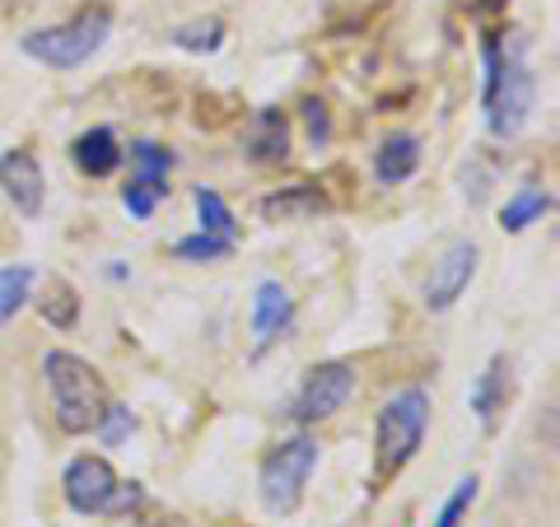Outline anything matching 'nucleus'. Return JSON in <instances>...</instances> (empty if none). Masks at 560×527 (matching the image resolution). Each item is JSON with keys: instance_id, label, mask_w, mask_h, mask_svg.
<instances>
[{"instance_id": "a878e982", "label": "nucleus", "mask_w": 560, "mask_h": 527, "mask_svg": "<svg viewBox=\"0 0 560 527\" xmlns=\"http://www.w3.org/2000/svg\"><path fill=\"white\" fill-rule=\"evenodd\" d=\"M304 127H308V140H313V145H327V140H331V117H327V108H323L318 98H308V103H304Z\"/></svg>"}, {"instance_id": "0eeeda50", "label": "nucleus", "mask_w": 560, "mask_h": 527, "mask_svg": "<svg viewBox=\"0 0 560 527\" xmlns=\"http://www.w3.org/2000/svg\"><path fill=\"white\" fill-rule=\"evenodd\" d=\"M117 485H121V477L113 471V462H108V458H94V453H84V458H75V462L66 467L61 495H66V504L75 508V514H84V518H94V514L108 518V504H113V495H117Z\"/></svg>"}, {"instance_id": "ddd939ff", "label": "nucleus", "mask_w": 560, "mask_h": 527, "mask_svg": "<svg viewBox=\"0 0 560 527\" xmlns=\"http://www.w3.org/2000/svg\"><path fill=\"white\" fill-rule=\"evenodd\" d=\"M323 210H331L327 191L318 183H294V187H280L271 191L267 201H261V215H267L271 224H290V220H313L323 215Z\"/></svg>"}, {"instance_id": "6ab92c4d", "label": "nucleus", "mask_w": 560, "mask_h": 527, "mask_svg": "<svg viewBox=\"0 0 560 527\" xmlns=\"http://www.w3.org/2000/svg\"><path fill=\"white\" fill-rule=\"evenodd\" d=\"M234 248L238 243L234 238H220V234H206V230H197V234H187V238H178L173 243V257L178 261H224V257H234Z\"/></svg>"}, {"instance_id": "2eb2a0df", "label": "nucleus", "mask_w": 560, "mask_h": 527, "mask_svg": "<svg viewBox=\"0 0 560 527\" xmlns=\"http://www.w3.org/2000/svg\"><path fill=\"white\" fill-rule=\"evenodd\" d=\"M416 168H420V140H416L411 131L388 136V140L378 145V154H374V178H378L383 187H397V183L416 178Z\"/></svg>"}, {"instance_id": "f3484780", "label": "nucleus", "mask_w": 560, "mask_h": 527, "mask_svg": "<svg viewBox=\"0 0 560 527\" xmlns=\"http://www.w3.org/2000/svg\"><path fill=\"white\" fill-rule=\"evenodd\" d=\"M33 280H38V271H33L28 261L0 267V327H10L14 318H20V308L33 298Z\"/></svg>"}, {"instance_id": "cd10ccee", "label": "nucleus", "mask_w": 560, "mask_h": 527, "mask_svg": "<svg viewBox=\"0 0 560 527\" xmlns=\"http://www.w3.org/2000/svg\"><path fill=\"white\" fill-rule=\"evenodd\" d=\"M510 0H477V10H504Z\"/></svg>"}, {"instance_id": "bb28decb", "label": "nucleus", "mask_w": 560, "mask_h": 527, "mask_svg": "<svg viewBox=\"0 0 560 527\" xmlns=\"http://www.w3.org/2000/svg\"><path fill=\"white\" fill-rule=\"evenodd\" d=\"M136 527H191L183 514H168V508H150V514H140Z\"/></svg>"}, {"instance_id": "393cba45", "label": "nucleus", "mask_w": 560, "mask_h": 527, "mask_svg": "<svg viewBox=\"0 0 560 527\" xmlns=\"http://www.w3.org/2000/svg\"><path fill=\"white\" fill-rule=\"evenodd\" d=\"M477 495H481V481H477V477H463L458 485H453V495L444 500V508H440V518H434V527H463V523H467V508L477 504Z\"/></svg>"}, {"instance_id": "a211bd4d", "label": "nucleus", "mask_w": 560, "mask_h": 527, "mask_svg": "<svg viewBox=\"0 0 560 527\" xmlns=\"http://www.w3.org/2000/svg\"><path fill=\"white\" fill-rule=\"evenodd\" d=\"M191 206H197V220H201L206 234H220V238L238 243V220H234L230 201H224L215 187H197V191H191Z\"/></svg>"}, {"instance_id": "9b49d317", "label": "nucleus", "mask_w": 560, "mask_h": 527, "mask_svg": "<svg viewBox=\"0 0 560 527\" xmlns=\"http://www.w3.org/2000/svg\"><path fill=\"white\" fill-rule=\"evenodd\" d=\"M510 397H514V360L510 355H490L486 368L477 374V383H471V393H467L471 411H477L486 434H495L500 411L510 407Z\"/></svg>"}, {"instance_id": "f03ea898", "label": "nucleus", "mask_w": 560, "mask_h": 527, "mask_svg": "<svg viewBox=\"0 0 560 527\" xmlns=\"http://www.w3.org/2000/svg\"><path fill=\"white\" fill-rule=\"evenodd\" d=\"M43 374L51 388V407H57V425L66 434H94L103 407H108V393H103V378L94 374V364L75 355V350H47Z\"/></svg>"}, {"instance_id": "f257e3e1", "label": "nucleus", "mask_w": 560, "mask_h": 527, "mask_svg": "<svg viewBox=\"0 0 560 527\" xmlns=\"http://www.w3.org/2000/svg\"><path fill=\"white\" fill-rule=\"evenodd\" d=\"M481 51H486V90H481L486 127H490V136L510 140L528 127L533 103H537V80H533L528 61H523V43L504 47L495 33V38H486Z\"/></svg>"}, {"instance_id": "4468645a", "label": "nucleus", "mask_w": 560, "mask_h": 527, "mask_svg": "<svg viewBox=\"0 0 560 527\" xmlns=\"http://www.w3.org/2000/svg\"><path fill=\"white\" fill-rule=\"evenodd\" d=\"M290 154V121L280 108H261L253 117V136H248V160L253 164H285Z\"/></svg>"}, {"instance_id": "39448f33", "label": "nucleus", "mask_w": 560, "mask_h": 527, "mask_svg": "<svg viewBox=\"0 0 560 527\" xmlns=\"http://www.w3.org/2000/svg\"><path fill=\"white\" fill-rule=\"evenodd\" d=\"M318 467V444L308 434H294L285 444H276L261 462V477H257V490H261V504L267 514L276 518H290L294 508L304 504V490H308V477Z\"/></svg>"}, {"instance_id": "412c9836", "label": "nucleus", "mask_w": 560, "mask_h": 527, "mask_svg": "<svg viewBox=\"0 0 560 527\" xmlns=\"http://www.w3.org/2000/svg\"><path fill=\"white\" fill-rule=\"evenodd\" d=\"M43 318L57 331H70L80 323V294H75L70 280H51V290L43 294Z\"/></svg>"}, {"instance_id": "4be33fe9", "label": "nucleus", "mask_w": 560, "mask_h": 527, "mask_svg": "<svg viewBox=\"0 0 560 527\" xmlns=\"http://www.w3.org/2000/svg\"><path fill=\"white\" fill-rule=\"evenodd\" d=\"M164 197H168V183H145V178H136V173H131V183L121 187V206H127L136 220H150Z\"/></svg>"}, {"instance_id": "9d476101", "label": "nucleus", "mask_w": 560, "mask_h": 527, "mask_svg": "<svg viewBox=\"0 0 560 527\" xmlns=\"http://www.w3.org/2000/svg\"><path fill=\"white\" fill-rule=\"evenodd\" d=\"M294 327V298L290 290L280 285V280H261V285L253 290V355H267V350L285 337V331Z\"/></svg>"}, {"instance_id": "7ed1b4c3", "label": "nucleus", "mask_w": 560, "mask_h": 527, "mask_svg": "<svg viewBox=\"0 0 560 527\" xmlns=\"http://www.w3.org/2000/svg\"><path fill=\"white\" fill-rule=\"evenodd\" d=\"M430 411H434V401L425 388H401L383 401L378 434H374V477L378 481H393L420 453L425 430H430Z\"/></svg>"}, {"instance_id": "5701e85b", "label": "nucleus", "mask_w": 560, "mask_h": 527, "mask_svg": "<svg viewBox=\"0 0 560 527\" xmlns=\"http://www.w3.org/2000/svg\"><path fill=\"white\" fill-rule=\"evenodd\" d=\"M94 434H98V444H103V448L127 444V438L136 434V415H131V407H121V401H108V407H103V420L94 425Z\"/></svg>"}, {"instance_id": "dca6fc26", "label": "nucleus", "mask_w": 560, "mask_h": 527, "mask_svg": "<svg viewBox=\"0 0 560 527\" xmlns=\"http://www.w3.org/2000/svg\"><path fill=\"white\" fill-rule=\"evenodd\" d=\"M551 206H556V197L541 183H528V187H518L510 201H504V210H500V230L504 234H528L533 224H541L551 215Z\"/></svg>"}, {"instance_id": "aec40b11", "label": "nucleus", "mask_w": 560, "mask_h": 527, "mask_svg": "<svg viewBox=\"0 0 560 527\" xmlns=\"http://www.w3.org/2000/svg\"><path fill=\"white\" fill-rule=\"evenodd\" d=\"M131 164H136V178L168 183V173H173V164H178V154H173L168 145H160V140H136V145H131Z\"/></svg>"}, {"instance_id": "f8f14e48", "label": "nucleus", "mask_w": 560, "mask_h": 527, "mask_svg": "<svg viewBox=\"0 0 560 527\" xmlns=\"http://www.w3.org/2000/svg\"><path fill=\"white\" fill-rule=\"evenodd\" d=\"M70 160H75V168L84 173V178H108V173L121 168L127 150H121V140H117L113 127H90L75 145H70Z\"/></svg>"}, {"instance_id": "1a4fd4ad", "label": "nucleus", "mask_w": 560, "mask_h": 527, "mask_svg": "<svg viewBox=\"0 0 560 527\" xmlns=\"http://www.w3.org/2000/svg\"><path fill=\"white\" fill-rule=\"evenodd\" d=\"M0 191L10 197V206L20 215H43V201H47V178H43V164L33 150H10L0 154Z\"/></svg>"}, {"instance_id": "b1692460", "label": "nucleus", "mask_w": 560, "mask_h": 527, "mask_svg": "<svg viewBox=\"0 0 560 527\" xmlns=\"http://www.w3.org/2000/svg\"><path fill=\"white\" fill-rule=\"evenodd\" d=\"M220 43H224L220 20H197V24L173 28V47H183V51H220Z\"/></svg>"}, {"instance_id": "423d86ee", "label": "nucleus", "mask_w": 560, "mask_h": 527, "mask_svg": "<svg viewBox=\"0 0 560 527\" xmlns=\"http://www.w3.org/2000/svg\"><path fill=\"white\" fill-rule=\"evenodd\" d=\"M350 393H355V368H350L346 360H327L318 368H308L304 388L294 393V401H290V420L294 425H318V420H331L350 401Z\"/></svg>"}, {"instance_id": "20e7f679", "label": "nucleus", "mask_w": 560, "mask_h": 527, "mask_svg": "<svg viewBox=\"0 0 560 527\" xmlns=\"http://www.w3.org/2000/svg\"><path fill=\"white\" fill-rule=\"evenodd\" d=\"M113 33V10H80L75 20H66L57 28H33L28 38H20L24 57H33L38 66H51V70H75L94 57V51H103V43H108Z\"/></svg>"}, {"instance_id": "6e6552de", "label": "nucleus", "mask_w": 560, "mask_h": 527, "mask_svg": "<svg viewBox=\"0 0 560 527\" xmlns=\"http://www.w3.org/2000/svg\"><path fill=\"white\" fill-rule=\"evenodd\" d=\"M477 261H481V248L471 238H453L448 248L440 253V261L430 267V280H425V308L430 313H448L458 298L467 294L471 276H477Z\"/></svg>"}]
</instances>
